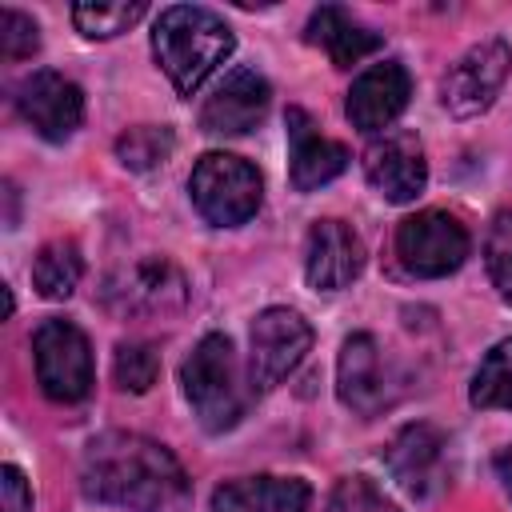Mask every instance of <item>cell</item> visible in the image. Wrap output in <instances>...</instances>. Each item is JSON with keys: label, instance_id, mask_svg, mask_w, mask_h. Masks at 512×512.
Returning <instances> with one entry per match:
<instances>
[{"label": "cell", "instance_id": "26", "mask_svg": "<svg viewBox=\"0 0 512 512\" xmlns=\"http://www.w3.org/2000/svg\"><path fill=\"white\" fill-rule=\"evenodd\" d=\"M328 512H400L372 480L364 476H348L332 488V500H328Z\"/></svg>", "mask_w": 512, "mask_h": 512}, {"label": "cell", "instance_id": "18", "mask_svg": "<svg viewBox=\"0 0 512 512\" xmlns=\"http://www.w3.org/2000/svg\"><path fill=\"white\" fill-rule=\"evenodd\" d=\"M336 392L340 400L360 412L372 416L384 404V372H380V348L368 332H356L344 340L340 348V364H336Z\"/></svg>", "mask_w": 512, "mask_h": 512}, {"label": "cell", "instance_id": "4", "mask_svg": "<svg viewBox=\"0 0 512 512\" xmlns=\"http://www.w3.org/2000/svg\"><path fill=\"white\" fill-rule=\"evenodd\" d=\"M188 192L196 212L216 224V228H236L248 224L264 200V180L260 172L232 156V152H208L196 160L192 176H188Z\"/></svg>", "mask_w": 512, "mask_h": 512}, {"label": "cell", "instance_id": "29", "mask_svg": "<svg viewBox=\"0 0 512 512\" xmlns=\"http://www.w3.org/2000/svg\"><path fill=\"white\" fill-rule=\"evenodd\" d=\"M496 472H500V480H504V488H508V496H512V444L496 456Z\"/></svg>", "mask_w": 512, "mask_h": 512}, {"label": "cell", "instance_id": "25", "mask_svg": "<svg viewBox=\"0 0 512 512\" xmlns=\"http://www.w3.org/2000/svg\"><path fill=\"white\" fill-rule=\"evenodd\" d=\"M484 264L492 284L500 288V296L512 304V212H500L488 224V240H484Z\"/></svg>", "mask_w": 512, "mask_h": 512}, {"label": "cell", "instance_id": "1", "mask_svg": "<svg viewBox=\"0 0 512 512\" xmlns=\"http://www.w3.org/2000/svg\"><path fill=\"white\" fill-rule=\"evenodd\" d=\"M80 488L96 504L128 512H184L192 484L180 460L140 432H104L84 448Z\"/></svg>", "mask_w": 512, "mask_h": 512}, {"label": "cell", "instance_id": "3", "mask_svg": "<svg viewBox=\"0 0 512 512\" xmlns=\"http://www.w3.org/2000/svg\"><path fill=\"white\" fill-rule=\"evenodd\" d=\"M180 384H184V396H188L196 420L208 432H224L240 420L244 396H240V372H236V352H232L228 336L208 332L184 360Z\"/></svg>", "mask_w": 512, "mask_h": 512}, {"label": "cell", "instance_id": "16", "mask_svg": "<svg viewBox=\"0 0 512 512\" xmlns=\"http://www.w3.org/2000/svg\"><path fill=\"white\" fill-rule=\"evenodd\" d=\"M384 460H388V472L400 480V488L424 500L440 488V476H444V436L432 424H408L392 436Z\"/></svg>", "mask_w": 512, "mask_h": 512}, {"label": "cell", "instance_id": "12", "mask_svg": "<svg viewBox=\"0 0 512 512\" xmlns=\"http://www.w3.org/2000/svg\"><path fill=\"white\" fill-rule=\"evenodd\" d=\"M272 88L256 68H232L200 108V128L208 136H244L268 112Z\"/></svg>", "mask_w": 512, "mask_h": 512}, {"label": "cell", "instance_id": "9", "mask_svg": "<svg viewBox=\"0 0 512 512\" xmlns=\"http://www.w3.org/2000/svg\"><path fill=\"white\" fill-rule=\"evenodd\" d=\"M508 72H512V48H508L500 36H488V40L472 44V48L448 68V76H444V84H440V100H444V108H448L452 116H460V120L480 116V112L496 100V92L504 88Z\"/></svg>", "mask_w": 512, "mask_h": 512}, {"label": "cell", "instance_id": "6", "mask_svg": "<svg viewBox=\"0 0 512 512\" xmlns=\"http://www.w3.org/2000/svg\"><path fill=\"white\" fill-rule=\"evenodd\" d=\"M32 360L48 400L80 404L92 392V348L72 320H44L32 332Z\"/></svg>", "mask_w": 512, "mask_h": 512}, {"label": "cell", "instance_id": "21", "mask_svg": "<svg viewBox=\"0 0 512 512\" xmlns=\"http://www.w3.org/2000/svg\"><path fill=\"white\" fill-rule=\"evenodd\" d=\"M144 12H148L144 0H88V4L72 8V24L88 40H112V36L128 32Z\"/></svg>", "mask_w": 512, "mask_h": 512}, {"label": "cell", "instance_id": "27", "mask_svg": "<svg viewBox=\"0 0 512 512\" xmlns=\"http://www.w3.org/2000/svg\"><path fill=\"white\" fill-rule=\"evenodd\" d=\"M36 48H40V28H36V20L24 16V12H16V8H4V12H0V52H4L8 60H24V56H32Z\"/></svg>", "mask_w": 512, "mask_h": 512}, {"label": "cell", "instance_id": "11", "mask_svg": "<svg viewBox=\"0 0 512 512\" xmlns=\"http://www.w3.org/2000/svg\"><path fill=\"white\" fill-rule=\"evenodd\" d=\"M364 176L368 184L392 200V204H408L424 192L428 184V160L424 148L412 132H384L364 148Z\"/></svg>", "mask_w": 512, "mask_h": 512}, {"label": "cell", "instance_id": "23", "mask_svg": "<svg viewBox=\"0 0 512 512\" xmlns=\"http://www.w3.org/2000/svg\"><path fill=\"white\" fill-rule=\"evenodd\" d=\"M172 148H176V140H172V128H164V124H136L116 136V160L132 172L160 168L172 156Z\"/></svg>", "mask_w": 512, "mask_h": 512}, {"label": "cell", "instance_id": "22", "mask_svg": "<svg viewBox=\"0 0 512 512\" xmlns=\"http://www.w3.org/2000/svg\"><path fill=\"white\" fill-rule=\"evenodd\" d=\"M468 400L476 408H512V336L500 340L476 368Z\"/></svg>", "mask_w": 512, "mask_h": 512}, {"label": "cell", "instance_id": "19", "mask_svg": "<svg viewBox=\"0 0 512 512\" xmlns=\"http://www.w3.org/2000/svg\"><path fill=\"white\" fill-rule=\"evenodd\" d=\"M308 40L320 44V48L332 56V64H340V68H352V64H360L364 56H372V52L380 48V36L368 32V28H360V24H356L344 8H336V4H324V8L312 12V20H308Z\"/></svg>", "mask_w": 512, "mask_h": 512}, {"label": "cell", "instance_id": "7", "mask_svg": "<svg viewBox=\"0 0 512 512\" xmlns=\"http://www.w3.org/2000/svg\"><path fill=\"white\" fill-rule=\"evenodd\" d=\"M396 256L420 280H440L468 260V232L452 212L428 208L396 228Z\"/></svg>", "mask_w": 512, "mask_h": 512}, {"label": "cell", "instance_id": "5", "mask_svg": "<svg viewBox=\"0 0 512 512\" xmlns=\"http://www.w3.org/2000/svg\"><path fill=\"white\" fill-rule=\"evenodd\" d=\"M100 296L116 316H172L188 304V280L168 256H144L116 268Z\"/></svg>", "mask_w": 512, "mask_h": 512}, {"label": "cell", "instance_id": "14", "mask_svg": "<svg viewBox=\"0 0 512 512\" xmlns=\"http://www.w3.org/2000/svg\"><path fill=\"white\" fill-rule=\"evenodd\" d=\"M364 268V244L360 236L340 220H316L308 232V256L304 276L316 292L348 288Z\"/></svg>", "mask_w": 512, "mask_h": 512}, {"label": "cell", "instance_id": "8", "mask_svg": "<svg viewBox=\"0 0 512 512\" xmlns=\"http://www.w3.org/2000/svg\"><path fill=\"white\" fill-rule=\"evenodd\" d=\"M252 356H248V380L252 388L268 392L276 388L288 372H296V364L304 360V352L312 348V324L292 312V308H264L252 320Z\"/></svg>", "mask_w": 512, "mask_h": 512}, {"label": "cell", "instance_id": "17", "mask_svg": "<svg viewBox=\"0 0 512 512\" xmlns=\"http://www.w3.org/2000/svg\"><path fill=\"white\" fill-rule=\"evenodd\" d=\"M312 488L296 476H244L212 492V512H308Z\"/></svg>", "mask_w": 512, "mask_h": 512}, {"label": "cell", "instance_id": "15", "mask_svg": "<svg viewBox=\"0 0 512 512\" xmlns=\"http://www.w3.org/2000/svg\"><path fill=\"white\" fill-rule=\"evenodd\" d=\"M284 124H288V144H292V188L296 192H316L348 168L352 160L348 148L340 140L320 136L304 108H288Z\"/></svg>", "mask_w": 512, "mask_h": 512}, {"label": "cell", "instance_id": "13", "mask_svg": "<svg viewBox=\"0 0 512 512\" xmlns=\"http://www.w3.org/2000/svg\"><path fill=\"white\" fill-rule=\"evenodd\" d=\"M408 96H412V80H408L404 64L380 60V64L364 68V72L352 80L348 100H344V112H348V120H352L360 132L376 136V132H384V128L408 108Z\"/></svg>", "mask_w": 512, "mask_h": 512}, {"label": "cell", "instance_id": "10", "mask_svg": "<svg viewBox=\"0 0 512 512\" xmlns=\"http://www.w3.org/2000/svg\"><path fill=\"white\" fill-rule=\"evenodd\" d=\"M16 112L24 116V124L36 128V136L64 144L84 120V92L68 76L44 68V72H32L28 80H20Z\"/></svg>", "mask_w": 512, "mask_h": 512}, {"label": "cell", "instance_id": "24", "mask_svg": "<svg viewBox=\"0 0 512 512\" xmlns=\"http://www.w3.org/2000/svg\"><path fill=\"white\" fill-rule=\"evenodd\" d=\"M112 376H116V384L128 388V392H148V388L156 384V376H160V356H156V348H152V344H140V340L120 344V348H116V360H112Z\"/></svg>", "mask_w": 512, "mask_h": 512}, {"label": "cell", "instance_id": "20", "mask_svg": "<svg viewBox=\"0 0 512 512\" xmlns=\"http://www.w3.org/2000/svg\"><path fill=\"white\" fill-rule=\"evenodd\" d=\"M84 276V256L72 240H52L32 260V284L44 300H68Z\"/></svg>", "mask_w": 512, "mask_h": 512}, {"label": "cell", "instance_id": "2", "mask_svg": "<svg viewBox=\"0 0 512 512\" xmlns=\"http://www.w3.org/2000/svg\"><path fill=\"white\" fill-rule=\"evenodd\" d=\"M232 28L200 4H172L156 16L152 52L164 76L180 96H192L228 56H232Z\"/></svg>", "mask_w": 512, "mask_h": 512}, {"label": "cell", "instance_id": "28", "mask_svg": "<svg viewBox=\"0 0 512 512\" xmlns=\"http://www.w3.org/2000/svg\"><path fill=\"white\" fill-rule=\"evenodd\" d=\"M0 512H32V488L16 464L0 468Z\"/></svg>", "mask_w": 512, "mask_h": 512}]
</instances>
